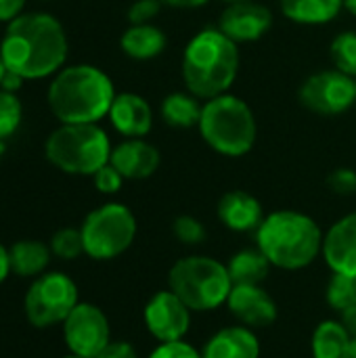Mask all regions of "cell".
I'll list each match as a JSON object with an SVG mask.
<instances>
[{"instance_id": "cell-1", "label": "cell", "mask_w": 356, "mask_h": 358, "mask_svg": "<svg viewBox=\"0 0 356 358\" xmlns=\"http://www.w3.org/2000/svg\"><path fill=\"white\" fill-rule=\"evenodd\" d=\"M67 36L63 25L46 13H27L13 19L0 42L6 69L23 80H40L61 69L67 59Z\"/></svg>"}, {"instance_id": "cell-2", "label": "cell", "mask_w": 356, "mask_h": 358, "mask_svg": "<svg viewBox=\"0 0 356 358\" xmlns=\"http://www.w3.org/2000/svg\"><path fill=\"white\" fill-rule=\"evenodd\" d=\"M239 44L218 27H204L183 50V82L191 94L210 101L231 90L239 73Z\"/></svg>"}, {"instance_id": "cell-3", "label": "cell", "mask_w": 356, "mask_h": 358, "mask_svg": "<svg viewBox=\"0 0 356 358\" xmlns=\"http://www.w3.org/2000/svg\"><path fill=\"white\" fill-rule=\"evenodd\" d=\"M115 88L111 78L94 65H71L48 86V105L61 124H97L109 115Z\"/></svg>"}, {"instance_id": "cell-4", "label": "cell", "mask_w": 356, "mask_h": 358, "mask_svg": "<svg viewBox=\"0 0 356 358\" xmlns=\"http://www.w3.org/2000/svg\"><path fill=\"white\" fill-rule=\"evenodd\" d=\"M258 250L271 266L281 271H302L311 266L323 250L321 227L302 212L277 210L264 216L256 231Z\"/></svg>"}, {"instance_id": "cell-5", "label": "cell", "mask_w": 356, "mask_h": 358, "mask_svg": "<svg viewBox=\"0 0 356 358\" xmlns=\"http://www.w3.org/2000/svg\"><path fill=\"white\" fill-rule=\"evenodd\" d=\"M197 130L204 143L225 157L248 155L258 138V124L252 107L231 92L204 101Z\"/></svg>"}, {"instance_id": "cell-6", "label": "cell", "mask_w": 356, "mask_h": 358, "mask_svg": "<svg viewBox=\"0 0 356 358\" xmlns=\"http://www.w3.org/2000/svg\"><path fill=\"white\" fill-rule=\"evenodd\" d=\"M168 285L191 313H210L227 304L233 279L229 268L210 256H185L172 264Z\"/></svg>"}, {"instance_id": "cell-7", "label": "cell", "mask_w": 356, "mask_h": 358, "mask_svg": "<svg viewBox=\"0 0 356 358\" xmlns=\"http://www.w3.org/2000/svg\"><path fill=\"white\" fill-rule=\"evenodd\" d=\"M107 132L97 124H61L44 145L48 162L61 172L92 176L111 157Z\"/></svg>"}, {"instance_id": "cell-8", "label": "cell", "mask_w": 356, "mask_h": 358, "mask_svg": "<svg viewBox=\"0 0 356 358\" xmlns=\"http://www.w3.org/2000/svg\"><path fill=\"white\" fill-rule=\"evenodd\" d=\"M80 233L86 256L92 260H113L132 245L136 218L124 203H103L84 218Z\"/></svg>"}, {"instance_id": "cell-9", "label": "cell", "mask_w": 356, "mask_h": 358, "mask_svg": "<svg viewBox=\"0 0 356 358\" xmlns=\"http://www.w3.org/2000/svg\"><path fill=\"white\" fill-rule=\"evenodd\" d=\"M76 306L78 285L65 273H44L36 277L23 300L25 317L38 329L63 323Z\"/></svg>"}, {"instance_id": "cell-10", "label": "cell", "mask_w": 356, "mask_h": 358, "mask_svg": "<svg viewBox=\"0 0 356 358\" xmlns=\"http://www.w3.org/2000/svg\"><path fill=\"white\" fill-rule=\"evenodd\" d=\"M298 101L311 113L334 117L356 105V78L332 67L311 73L298 88Z\"/></svg>"}, {"instance_id": "cell-11", "label": "cell", "mask_w": 356, "mask_h": 358, "mask_svg": "<svg viewBox=\"0 0 356 358\" xmlns=\"http://www.w3.org/2000/svg\"><path fill=\"white\" fill-rule=\"evenodd\" d=\"M63 338L73 357L97 358L111 342L109 321L99 306L78 302V306L63 321Z\"/></svg>"}, {"instance_id": "cell-12", "label": "cell", "mask_w": 356, "mask_h": 358, "mask_svg": "<svg viewBox=\"0 0 356 358\" xmlns=\"http://www.w3.org/2000/svg\"><path fill=\"white\" fill-rule=\"evenodd\" d=\"M143 321L147 331L159 342H178L185 340L191 327V310L189 306L170 289L157 292L143 310Z\"/></svg>"}, {"instance_id": "cell-13", "label": "cell", "mask_w": 356, "mask_h": 358, "mask_svg": "<svg viewBox=\"0 0 356 358\" xmlns=\"http://www.w3.org/2000/svg\"><path fill=\"white\" fill-rule=\"evenodd\" d=\"M273 25V13L269 6L245 0L235 4H225L218 19V29L229 36L235 44H248L260 40Z\"/></svg>"}, {"instance_id": "cell-14", "label": "cell", "mask_w": 356, "mask_h": 358, "mask_svg": "<svg viewBox=\"0 0 356 358\" xmlns=\"http://www.w3.org/2000/svg\"><path fill=\"white\" fill-rule=\"evenodd\" d=\"M229 313L250 329H262L277 321V304L260 285H233L229 300Z\"/></svg>"}, {"instance_id": "cell-15", "label": "cell", "mask_w": 356, "mask_h": 358, "mask_svg": "<svg viewBox=\"0 0 356 358\" xmlns=\"http://www.w3.org/2000/svg\"><path fill=\"white\" fill-rule=\"evenodd\" d=\"M323 260L336 275L356 279V212L342 216L323 235Z\"/></svg>"}, {"instance_id": "cell-16", "label": "cell", "mask_w": 356, "mask_h": 358, "mask_svg": "<svg viewBox=\"0 0 356 358\" xmlns=\"http://www.w3.org/2000/svg\"><path fill=\"white\" fill-rule=\"evenodd\" d=\"M109 164L126 180H145L157 172L162 155L159 149L145 138H124L111 149Z\"/></svg>"}, {"instance_id": "cell-17", "label": "cell", "mask_w": 356, "mask_h": 358, "mask_svg": "<svg viewBox=\"0 0 356 358\" xmlns=\"http://www.w3.org/2000/svg\"><path fill=\"white\" fill-rule=\"evenodd\" d=\"M109 120L124 138H145L153 128V109L141 94L120 92L111 103Z\"/></svg>"}, {"instance_id": "cell-18", "label": "cell", "mask_w": 356, "mask_h": 358, "mask_svg": "<svg viewBox=\"0 0 356 358\" xmlns=\"http://www.w3.org/2000/svg\"><path fill=\"white\" fill-rule=\"evenodd\" d=\"M218 218L233 233H256L264 220L260 201L248 191H229L218 201Z\"/></svg>"}, {"instance_id": "cell-19", "label": "cell", "mask_w": 356, "mask_h": 358, "mask_svg": "<svg viewBox=\"0 0 356 358\" xmlns=\"http://www.w3.org/2000/svg\"><path fill=\"white\" fill-rule=\"evenodd\" d=\"M204 358H260V342L254 329L241 325L216 331L201 350Z\"/></svg>"}, {"instance_id": "cell-20", "label": "cell", "mask_w": 356, "mask_h": 358, "mask_svg": "<svg viewBox=\"0 0 356 358\" xmlns=\"http://www.w3.org/2000/svg\"><path fill=\"white\" fill-rule=\"evenodd\" d=\"M120 46L124 55L134 61H151L166 50L168 36L155 23L130 25L120 38Z\"/></svg>"}, {"instance_id": "cell-21", "label": "cell", "mask_w": 356, "mask_h": 358, "mask_svg": "<svg viewBox=\"0 0 356 358\" xmlns=\"http://www.w3.org/2000/svg\"><path fill=\"white\" fill-rule=\"evenodd\" d=\"M285 19L298 25L332 23L344 8V0H277Z\"/></svg>"}, {"instance_id": "cell-22", "label": "cell", "mask_w": 356, "mask_h": 358, "mask_svg": "<svg viewBox=\"0 0 356 358\" xmlns=\"http://www.w3.org/2000/svg\"><path fill=\"white\" fill-rule=\"evenodd\" d=\"M50 248L36 239H23L8 250L10 271L19 277H40L50 262Z\"/></svg>"}, {"instance_id": "cell-23", "label": "cell", "mask_w": 356, "mask_h": 358, "mask_svg": "<svg viewBox=\"0 0 356 358\" xmlns=\"http://www.w3.org/2000/svg\"><path fill=\"white\" fill-rule=\"evenodd\" d=\"M204 103L195 94L187 92H170L164 96L159 105L162 120L172 128H197L201 117Z\"/></svg>"}, {"instance_id": "cell-24", "label": "cell", "mask_w": 356, "mask_h": 358, "mask_svg": "<svg viewBox=\"0 0 356 358\" xmlns=\"http://www.w3.org/2000/svg\"><path fill=\"white\" fill-rule=\"evenodd\" d=\"M313 358H350L353 336L340 321H323L313 334Z\"/></svg>"}, {"instance_id": "cell-25", "label": "cell", "mask_w": 356, "mask_h": 358, "mask_svg": "<svg viewBox=\"0 0 356 358\" xmlns=\"http://www.w3.org/2000/svg\"><path fill=\"white\" fill-rule=\"evenodd\" d=\"M229 275L233 279V285H260L271 271L269 258L256 248V250H241L237 252L229 264Z\"/></svg>"}, {"instance_id": "cell-26", "label": "cell", "mask_w": 356, "mask_h": 358, "mask_svg": "<svg viewBox=\"0 0 356 358\" xmlns=\"http://www.w3.org/2000/svg\"><path fill=\"white\" fill-rule=\"evenodd\" d=\"M329 59L336 69L356 78V31H340L329 44Z\"/></svg>"}, {"instance_id": "cell-27", "label": "cell", "mask_w": 356, "mask_h": 358, "mask_svg": "<svg viewBox=\"0 0 356 358\" xmlns=\"http://www.w3.org/2000/svg\"><path fill=\"white\" fill-rule=\"evenodd\" d=\"M325 300L336 313H344L346 308L356 306V279L334 273V277L327 283Z\"/></svg>"}, {"instance_id": "cell-28", "label": "cell", "mask_w": 356, "mask_h": 358, "mask_svg": "<svg viewBox=\"0 0 356 358\" xmlns=\"http://www.w3.org/2000/svg\"><path fill=\"white\" fill-rule=\"evenodd\" d=\"M50 252L61 260H76L84 254V241L80 229H61L50 239Z\"/></svg>"}, {"instance_id": "cell-29", "label": "cell", "mask_w": 356, "mask_h": 358, "mask_svg": "<svg viewBox=\"0 0 356 358\" xmlns=\"http://www.w3.org/2000/svg\"><path fill=\"white\" fill-rule=\"evenodd\" d=\"M21 113H23V109H21V103L15 96V92L0 88V141L15 134V130L21 124Z\"/></svg>"}, {"instance_id": "cell-30", "label": "cell", "mask_w": 356, "mask_h": 358, "mask_svg": "<svg viewBox=\"0 0 356 358\" xmlns=\"http://www.w3.org/2000/svg\"><path fill=\"white\" fill-rule=\"evenodd\" d=\"M172 233L174 237L183 243V245H199L206 241L208 233H206V227L195 218V216H176L174 222H172Z\"/></svg>"}, {"instance_id": "cell-31", "label": "cell", "mask_w": 356, "mask_h": 358, "mask_svg": "<svg viewBox=\"0 0 356 358\" xmlns=\"http://www.w3.org/2000/svg\"><path fill=\"white\" fill-rule=\"evenodd\" d=\"M162 8H164L162 0H134L128 8V21L130 25L153 23V19L162 13Z\"/></svg>"}, {"instance_id": "cell-32", "label": "cell", "mask_w": 356, "mask_h": 358, "mask_svg": "<svg viewBox=\"0 0 356 358\" xmlns=\"http://www.w3.org/2000/svg\"><path fill=\"white\" fill-rule=\"evenodd\" d=\"M327 189L336 195L348 197L356 193V172L353 168H336L327 176Z\"/></svg>"}, {"instance_id": "cell-33", "label": "cell", "mask_w": 356, "mask_h": 358, "mask_svg": "<svg viewBox=\"0 0 356 358\" xmlns=\"http://www.w3.org/2000/svg\"><path fill=\"white\" fill-rule=\"evenodd\" d=\"M92 180H94V189H97L99 193L113 195V193H118V191L122 189V185H124L126 178H124L111 164H105L101 170H97V172L92 174Z\"/></svg>"}, {"instance_id": "cell-34", "label": "cell", "mask_w": 356, "mask_h": 358, "mask_svg": "<svg viewBox=\"0 0 356 358\" xmlns=\"http://www.w3.org/2000/svg\"><path fill=\"white\" fill-rule=\"evenodd\" d=\"M149 358H204L197 348H193L191 344H187L185 340L178 342H168V344H159Z\"/></svg>"}, {"instance_id": "cell-35", "label": "cell", "mask_w": 356, "mask_h": 358, "mask_svg": "<svg viewBox=\"0 0 356 358\" xmlns=\"http://www.w3.org/2000/svg\"><path fill=\"white\" fill-rule=\"evenodd\" d=\"M97 358H138V355L132 344L118 340V342H109Z\"/></svg>"}, {"instance_id": "cell-36", "label": "cell", "mask_w": 356, "mask_h": 358, "mask_svg": "<svg viewBox=\"0 0 356 358\" xmlns=\"http://www.w3.org/2000/svg\"><path fill=\"white\" fill-rule=\"evenodd\" d=\"M25 0H0V21H13L21 15Z\"/></svg>"}, {"instance_id": "cell-37", "label": "cell", "mask_w": 356, "mask_h": 358, "mask_svg": "<svg viewBox=\"0 0 356 358\" xmlns=\"http://www.w3.org/2000/svg\"><path fill=\"white\" fill-rule=\"evenodd\" d=\"M162 2H164V6H170L176 10H195V8L206 6L210 0H162Z\"/></svg>"}, {"instance_id": "cell-38", "label": "cell", "mask_w": 356, "mask_h": 358, "mask_svg": "<svg viewBox=\"0 0 356 358\" xmlns=\"http://www.w3.org/2000/svg\"><path fill=\"white\" fill-rule=\"evenodd\" d=\"M340 323L344 325V329L356 338V306L353 308H346L344 313H340Z\"/></svg>"}, {"instance_id": "cell-39", "label": "cell", "mask_w": 356, "mask_h": 358, "mask_svg": "<svg viewBox=\"0 0 356 358\" xmlns=\"http://www.w3.org/2000/svg\"><path fill=\"white\" fill-rule=\"evenodd\" d=\"M21 80H23V78H21L19 73L6 69V73H4V78H2V82H0V88H2V90H8V92H15V90L21 86Z\"/></svg>"}, {"instance_id": "cell-40", "label": "cell", "mask_w": 356, "mask_h": 358, "mask_svg": "<svg viewBox=\"0 0 356 358\" xmlns=\"http://www.w3.org/2000/svg\"><path fill=\"white\" fill-rule=\"evenodd\" d=\"M10 273V260H8V250L0 243V283L8 277Z\"/></svg>"}, {"instance_id": "cell-41", "label": "cell", "mask_w": 356, "mask_h": 358, "mask_svg": "<svg viewBox=\"0 0 356 358\" xmlns=\"http://www.w3.org/2000/svg\"><path fill=\"white\" fill-rule=\"evenodd\" d=\"M344 8L356 17V0H344Z\"/></svg>"}, {"instance_id": "cell-42", "label": "cell", "mask_w": 356, "mask_h": 358, "mask_svg": "<svg viewBox=\"0 0 356 358\" xmlns=\"http://www.w3.org/2000/svg\"><path fill=\"white\" fill-rule=\"evenodd\" d=\"M4 73H6V65H4V61H2V55H0V82H2Z\"/></svg>"}, {"instance_id": "cell-43", "label": "cell", "mask_w": 356, "mask_h": 358, "mask_svg": "<svg viewBox=\"0 0 356 358\" xmlns=\"http://www.w3.org/2000/svg\"><path fill=\"white\" fill-rule=\"evenodd\" d=\"M350 358H356V338H353V348H350Z\"/></svg>"}, {"instance_id": "cell-44", "label": "cell", "mask_w": 356, "mask_h": 358, "mask_svg": "<svg viewBox=\"0 0 356 358\" xmlns=\"http://www.w3.org/2000/svg\"><path fill=\"white\" fill-rule=\"evenodd\" d=\"M220 2H225V4H235V2H245V0H220Z\"/></svg>"}, {"instance_id": "cell-45", "label": "cell", "mask_w": 356, "mask_h": 358, "mask_svg": "<svg viewBox=\"0 0 356 358\" xmlns=\"http://www.w3.org/2000/svg\"><path fill=\"white\" fill-rule=\"evenodd\" d=\"M2 153H4V145H2V141H0V159H2Z\"/></svg>"}, {"instance_id": "cell-46", "label": "cell", "mask_w": 356, "mask_h": 358, "mask_svg": "<svg viewBox=\"0 0 356 358\" xmlns=\"http://www.w3.org/2000/svg\"><path fill=\"white\" fill-rule=\"evenodd\" d=\"M65 358H82V357H73V355H69V357H65Z\"/></svg>"}]
</instances>
